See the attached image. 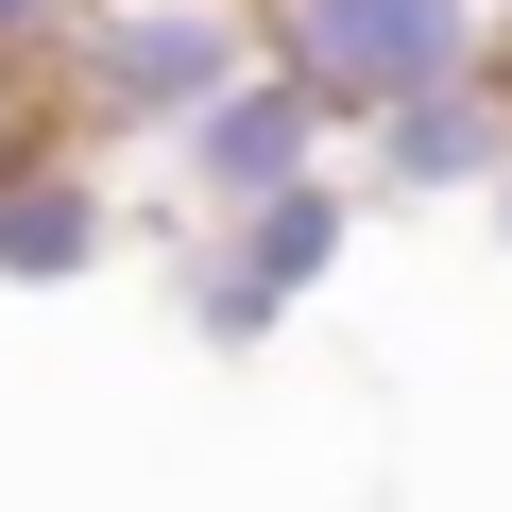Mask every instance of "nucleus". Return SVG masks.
<instances>
[{
  "mask_svg": "<svg viewBox=\"0 0 512 512\" xmlns=\"http://www.w3.org/2000/svg\"><path fill=\"white\" fill-rule=\"evenodd\" d=\"M69 274H103V171L86 154H0V291H69Z\"/></svg>",
  "mask_w": 512,
  "mask_h": 512,
  "instance_id": "obj_6",
  "label": "nucleus"
},
{
  "mask_svg": "<svg viewBox=\"0 0 512 512\" xmlns=\"http://www.w3.org/2000/svg\"><path fill=\"white\" fill-rule=\"evenodd\" d=\"M256 52L325 103V137H359L376 103L495 69V0H256Z\"/></svg>",
  "mask_w": 512,
  "mask_h": 512,
  "instance_id": "obj_2",
  "label": "nucleus"
},
{
  "mask_svg": "<svg viewBox=\"0 0 512 512\" xmlns=\"http://www.w3.org/2000/svg\"><path fill=\"white\" fill-rule=\"evenodd\" d=\"M342 239H359V205H342L325 171H308V188H256V205H205V239H188V325H205V342H274L291 291L342 274Z\"/></svg>",
  "mask_w": 512,
  "mask_h": 512,
  "instance_id": "obj_3",
  "label": "nucleus"
},
{
  "mask_svg": "<svg viewBox=\"0 0 512 512\" xmlns=\"http://www.w3.org/2000/svg\"><path fill=\"white\" fill-rule=\"evenodd\" d=\"M52 18H69V0H0V69H35V52H52Z\"/></svg>",
  "mask_w": 512,
  "mask_h": 512,
  "instance_id": "obj_7",
  "label": "nucleus"
},
{
  "mask_svg": "<svg viewBox=\"0 0 512 512\" xmlns=\"http://www.w3.org/2000/svg\"><path fill=\"white\" fill-rule=\"evenodd\" d=\"M308 171H325V103H308L274 52L171 120V188H188V205H256V188H308Z\"/></svg>",
  "mask_w": 512,
  "mask_h": 512,
  "instance_id": "obj_4",
  "label": "nucleus"
},
{
  "mask_svg": "<svg viewBox=\"0 0 512 512\" xmlns=\"http://www.w3.org/2000/svg\"><path fill=\"white\" fill-rule=\"evenodd\" d=\"M239 69H256V0H69L52 18V86L86 137H171Z\"/></svg>",
  "mask_w": 512,
  "mask_h": 512,
  "instance_id": "obj_1",
  "label": "nucleus"
},
{
  "mask_svg": "<svg viewBox=\"0 0 512 512\" xmlns=\"http://www.w3.org/2000/svg\"><path fill=\"white\" fill-rule=\"evenodd\" d=\"M359 137H376V188H410V205H444V188H478V171L512 154V86H495V69H444V86H410V103H376Z\"/></svg>",
  "mask_w": 512,
  "mask_h": 512,
  "instance_id": "obj_5",
  "label": "nucleus"
},
{
  "mask_svg": "<svg viewBox=\"0 0 512 512\" xmlns=\"http://www.w3.org/2000/svg\"><path fill=\"white\" fill-rule=\"evenodd\" d=\"M478 205H495V239H512V154H495V171H478Z\"/></svg>",
  "mask_w": 512,
  "mask_h": 512,
  "instance_id": "obj_8",
  "label": "nucleus"
}]
</instances>
